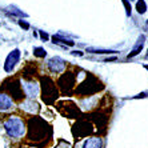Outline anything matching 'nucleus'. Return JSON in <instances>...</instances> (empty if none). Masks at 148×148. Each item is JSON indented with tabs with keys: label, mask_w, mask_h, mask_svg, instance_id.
I'll return each mask as SVG.
<instances>
[{
	"label": "nucleus",
	"mask_w": 148,
	"mask_h": 148,
	"mask_svg": "<svg viewBox=\"0 0 148 148\" xmlns=\"http://www.w3.org/2000/svg\"><path fill=\"white\" fill-rule=\"evenodd\" d=\"M4 127L7 130L8 135L12 136V138H19V136H21L24 134V124L17 117H10L4 123Z\"/></svg>",
	"instance_id": "1"
},
{
	"label": "nucleus",
	"mask_w": 148,
	"mask_h": 148,
	"mask_svg": "<svg viewBox=\"0 0 148 148\" xmlns=\"http://www.w3.org/2000/svg\"><path fill=\"white\" fill-rule=\"evenodd\" d=\"M56 96H58V92H56L55 86L48 79H44V82H43V99L47 103H52L53 99H56Z\"/></svg>",
	"instance_id": "2"
},
{
	"label": "nucleus",
	"mask_w": 148,
	"mask_h": 148,
	"mask_svg": "<svg viewBox=\"0 0 148 148\" xmlns=\"http://www.w3.org/2000/svg\"><path fill=\"white\" fill-rule=\"evenodd\" d=\"M19 59H20V51L19 49H14L8 53L7 59H5V63H4V69L5 72H12V69L15 68L17 63H19Z\"/></svg>",
	"instance_id": "3"
},
{
	"label": "nucleus",
	"mask_w": 148,
	"mask_h": 148,
	"mask_svg": "<svg viewBox=\"0 0 148 148\" xmlns=\"http://www.w3.org/2000/svg\"><path fill=\"white\" fill-rule=\"evenodd\" d=\"M48 68L51 69L52 72L60 73L66 68V62L62 58H59V56H53V58H51L48 60Z\"/></svg>",
	"instance_id": "4"
},
{
	"label": "nucleus",
	"mask_w": 148,
	"mask_h": 148,
	"mask_svg": "<svg viewBox=\"0 0 148 148\" xmlns=\"http://www.w3.org/2000/svg\"><path fill=\"white\" fill-rule=\"evenodd\" d=\"M144 44H145V35H140V36L138 38V40H136V43H135L132 51L128 53V59H131V58H134V56L139 55V53L141 52V49H143V47H144Z\"/></svg>",
	"instance_id": "5"
},
{
	"label": "nucleus",
	"mask_w": 148,
	"mask_h": 148,
	"mask_svg": "<svg viewBox=\"0 0 148 148\" xmlns=\"http://www.w3.org/2000/svg\"><path fill=\"white\" fill-rule=\"evenodd\" d=\"M52 40H53L55 44H60V45H63V47H72V45H75V41L64 38V36H62L60 34L53 35V36H52Z\"/></svg>",
	"instance_id": "6"
},
{
	"label": "nucleus",
	"mask_w": 148,
	"mask_h": 148,
	"mask_svg": "<svg viewBox=\"0 0 148 148\" xmlns=\"http://www.w3.org/2000/svg\"><path fill=\"white\" fill-rule=\"evenodd\" d=\"M12 107V100L8 95L0 93V110L1 111H7Z\"/></svg>",
	"instance_id": "7"
},
{
	"label": "nucleus",
	"mask_w": 148,
	"mask_h": 148,
	"mask_svg": "<svg viewBox=\"0 0 148 148\" xmlns=\"http://www.w3.org/2000/svg\"><path fill=\"white\" fill-rule=\"evenodd\" d=\"M103 143H101V139L100 138H90L87 139L83 148H101Z\"/></svg>",
	"instance_id": "8"
},
{
	"label": "nucleus",
	"mask_w": 148,
	"mask_h": 148,
	"mask_svg": "<svg viewBox=\"0 0 148 148\" xmlns=\"http://www.w3.org/2000/svg\"><path fill=\"white\" fill-rule=\"evenodd\" d=\"M87 52L90 53H96V55H110V53H116L114 49H104V48H95V47H88Z\"/></svg>",
	"instance_id": "9"
},
{
	"label": "nucleus",
	"mask_w": 148,
	"mask_h": 148,
	"mask_svg": "<svg viewBox=\"0 0 148 148\" xmlns=\"http://www.w3.org/2000/svg\"><path fill=\"white\" fill-rule=\"evenodd\" d=\"M136 11L140 15H144L147 12V4H145L144 0H138L136 1Z\"/></svg>",
	"instance_id": "10"
},
{
	"label": "nucleus",
	"mask_w": 148,
	"mask_h": 148,
	"mask_svg": "<svg viewBox=\"0 0 148 148\" xmlns=\"http://www.w3.org/2000/svg\"><path fill=\"white\" fill-rule=\"evenodd\" d=\"M34 55L36 56V58H45V56H47V52H45V49L43 48V47H35Z\"/></svg>",
	"instance_id": "11"
},
{
	"label": "nucleus",
	"mask_w": 148,
	"mask_h": 148,
	"mask_svg": "<svg viewBox=\"0 0 148 148\" xmlns=\"http://www.w3.org/2000/svg\"><path fill=\"white\" fill-rule=\"evenodd\" d=\"M11 12H12V14H15V15H17V16H21V17L27 16V14H24L23 11H19L16 7H11Z\"/></svg>",
	"instance_id": "12"
},
{
	"label": "nucleus",
	"mask_w": 148,
	"mask_h": 148,
	"mask_svg": "<svg viewBox=\"0 0 148 148\" xmlns=\"http://www.w3.org/2000/svg\"><path fill=\"white\" fill-rule=\"evenodd\" d=\"M19 25H20L21 28H24V29H28V28H29V24H28L25 20H19Z\"/></svg>",
	"instance_id": "13"
},
{
	"label": "nucleus",
	"mask_w": 148,
	"mask_h": 148,
	"mask_svg": "<svg viewBox=\"0 0 148 148\" xmlns=\"http://www.w3.org/2000/svg\"><path fill=\"white\" fill-rule=\"evenodd\" d=\"M40 38L43 39V40H45V41H47V40H48V39H49V36H48V35H47V34H45L44 31H40Z\"/></svg>",
	"instance_id": "14"
},
{
	"label": "nucleus",
	"mask_w": 148,
	"mask_h": 148,
	"mask_svg": "<svg viewBox=\"0 0 148 148\" xmlns=\"http://www.w3.org/2000/svg\"><path fill=\"white\" fill-rule=\"evenodd\" d=\"M71 55H73V56H83V52H80V51H72V52H71Z\"/></svg>",
	"instance_id": "15"
},
{
	"label": "nucleus",
	"mask_w": 148,
	"mask_h": 148,
	"mask_svg": "<svg viewBox=\"0 0 148 148\" xmlns=\"http://www.w3.org/2000/svg\"><path fill=\"white\" fill-rule=\"evenodd\" d=\"M147 25H148V21H147ZM145 58H147V59H148V52H147V55H145Z\"/></svg>",
	"instance_id": "16"
},
{
	"label": "nucleus",
	"mask_w": 148,
	"mask_h": 148,
	"mask_svg": "<svg viewBox=\"0 0 148 148\" xmlns=\"http://www.w3.org/2000/svg\"><path fill=\"white\" fill-rule=\"evenodd\" d=\"M144 67H145V68H147V69H148V64H145V66H144Z\"/></svg>",
	"instance_id": "17"
}]
</instances>
